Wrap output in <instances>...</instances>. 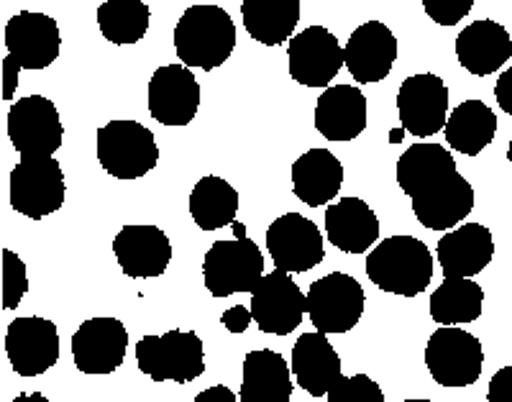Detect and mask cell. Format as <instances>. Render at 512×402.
I'll list each match as a JSON object with an SVG mask.
<instances>
[{"instance_id": "cell-1", "label": "cell", "mask_w": 512, "mask_h": 402, "mask_svg": "<svg viewBox=\"0 0 512 402\" xmlns=\"http://www.w3.org/2000/svg\"><path fill=\"white\" fill-rule=\"evenodd\" d=\"M367 277L390 295L418 298L433 280L431 251L415 236H390L369 251Z\"/></svg>"}, {"instance_id": "cell-2", "label": "cell", "mask_w": 512, "mask_h": 402, "mask_svg": "<svg viewBox=\"0 0 512 402\" xmlns=\"http://www.w3.org/2000/svg\"><path fill=\"white\" fill-rule=\"evenodd\" d=\"M236 49V26L221 6H192L175 26V52L185 67L216 70Z\"/></svg>"}, {"instance_id": "cell-3", "label": "cell", "mask_w": 512, "mask_h": 402, "mask_svg": "<svg viewBox=\"0 0 512 402\" xmlns=\"http://www.w3.org/2000/svg\"><path fill=\"white\" fill-rule=\"evenodd\" d=\"M8 57L3 62V98L11 100L21 70H47L62 49L59 26L47 13L21 11L8 18L6 34Z\"/></svg>"}, {"instance_id": "cell-4", "label": "cell", "mask_w": 512, "mask_h": 402, "mask_svg": "<svg viewBox=\"0 0 512 402\" xmlns=\"http://www.w3.org/2000/svg\"><path fill=\"white\" fill-rule=\"evenodd\" d=\"M233 241H216L203 259V280L213 298H231L236 292H254L264 277V254L246 236L241 223H233Z\"/></svg>"}, {"instance_id": "cell-5", "label": "cell", "mask_w": 512, "mask_h": 402, "mask_svg": "<svg viewBox=\"0 0 512 402\" xmlns=\"http://www.w3.org/2000/svg\"><path fill=\"white\" fill-rule=\"evenodd\" d=\"M139 369L154 382L187 385L203 377V341L195 331H167L162 336H144L136 344Z\"/></svg>"}, {"instance_id": "cell-6", "label": "cell", "mask_w": 512, "mask_h": 402, "mask_svg": "<svg viewBox=\"0 0 512 402\" xmlns=\"http://www.w3.org/2000/svg\"><path fill=\"white\" fill-rule=\"evenodd\" d=\"M98 162L116 180H139L157 167V139L139 121L105 123L98 129Z\"/></svg>"}, {"instance_id": "cell-7", "label": "cell", "mask_w": 512, "mask_h": 402, "mask_svg": "<svg viewBox=\"0 0 512 402\" xmlns=\"http://www.w3.org/2000/svg\"><path fill=\"white\" fill-rule=\"evenodd\" d=\"M67 185H64V172L54 157L21 159L11 169L8 180V198L11 208L31 221L52 216L64 205Z\"/></svg>"}, {"instance_id": "cell-8", "label": "cell", "mask_w": 512, "mask_h": 402, "mask_svg": "<svg viewBox=\"0 0 512 402\" xmlns=\"http://www.w3.org/2000/svg\"><path fill=\"white\" fill-rule=\"evenodd\" d=\"M425 364L441 387L474 385L484 367V349L474 333L456 326H441L425 346Z\"/></svg>"}, {"instance_id": "cell-9", "label": "cell", "mask_w": 512, "mask_h": 402, "mask_svg": "<svg viewBox=\"0 0 512 402\" xmlns=\"http://www.w3.org/2000/svg\"><path fill=\"white\" fill-rule=\"evenodd\" d=\"M8 139L21 159L54 157L64 139L57 105L44 95H26L11 105L6 118Z\"/></svg>"}, {"instance_id": "cell-10", "label": "cell", "mask_w": 512, "mask_h": 402, "mask_svg": "<svg viewBox=\"0 0 512 402\" xmlns=\"http://www.w3.org/2000/svg\"><path fill=\"white\" fill-rule=\"evenodd\" d=\"M367 295L359 282L344 272H333L313 282L308 290V315L315 331L333 336L349 333L364 313Z\"/></svg>"}, {"instance_id": "cell-11", "label": "cell", "mask_w": 512, "mask_h": 402, "mask_svg": "<svg viewBox=\"0 0 512 402\" xmlns=\"http://www.w3.org/2000/svg\"><path fill=\"white\" fill-rule=\"evenodd\" d=\"M251 315L256 326L272 336H287L303 323L308 313V295L295 285L290 274L282 269L264 274L262 282L251 292Z\"/></svg>"}, {"instance_id": "cell-12", "label": "cell", "mask_w": 512, "mask_h": 402, "mask_svg": "<svg viewBox=\"0 0 512 402\" xmlns=\"http://www.w3.org/2000/svg\"><path fill=\"white\" fill-rule=\"evenodd\" d=\"M290 77L305 88H328L346 65L344 47L326 26H308L287 47Z\"/></svg>"}, {"instance_id": "cell-13", "label": "cell", "mask_w": 512, "mask_h": 402, "mask_svg": "<svg viewBox=\"0 0 512 402\" xmlns=\"http://www.w3.org/2000/svg\"><path fill=\"white\" fill-rule=\"evenodd\" d=\"M267 249L277 269L287 274L310 272L326 257L318 223L300 213H285L267 228Z\"/></svg>"}, {"instance_id": "cell-14", "label": "cell", "mask_w": 512, "mask_h": 402, "mask_svg": "<svg viewBox=\"0 0 512 402\" xmlns=\"http://www.w3.org/2000/svg\"><path fill=\"white\" fill-rule=\"evenodd\" d=\"M397 113L402 129L418 139L438 134L448 121V88L433 72L408 77L397 93Z\"/></svg>"}, {"instance_id": "cell-15", "label": "cell", "mask_w": 512, "mask_h": 402, "mask_svg": "<svg viewBox=\"0 0 512 402\" xmlns=\"http://www.w3.org/2000/svg\"><path fill=\"white\" fill-rule=\"evenodd\" d=\"M410 200L415 218L428 231H451L474 210V187L456 169L418 187Z\"/></svg>"}, {"instance_id": "cell-16", "label": "cell", "mask_w": 512, "mask_h": 402, "mask_svg": "<svg viewBox=\"0 0 512 402\" xmlns=\"http://www.w3.org/2000/svg\"><path fill=\"white\" fill-rule=\"evenodd\" d=\"M6 354L18 377H39L49 372L59 359L57 326L39 315L16 318L6 333Z\"/></svg>"}, {"instance_id": "cell-17", "label": "cell", "mask_w": 512, "mask_h": 402, "mask_svg": "<svg viewBox=\"0 0 512 402\" xmlns=\"http://www.w3.org/2000/svg\"><path fill=\"white\" fill-rule=\"evenodd\" d=\"M113 254L131 280L162 277L172 262V241L162 228L149 223H128L113 239Z\"/></svg>"}, {"instance_id": "cell-18", "label": "cell", "mask_w": 512, "mask_h": 402, "mask_svg": "<svg viewBox=\"0 0 512 402\" xmlns=\"http://www.w3.org/2000/svg\"><path fill=\"white\" fill-rule=\"evenodd\" d=\"M128 351V331L116 318H90L72 336V359L82 374H113Z\"/></svg>"}, {"instance_id": "cell-19", "label": "cell", "mask_w": 512, "mask_h": 402, "mask_svg": "<svg viewBox=\"0 0 512 402\" xmlns=\"http://www.w3.org/2000/svg\"><path fill=\"white\" fill-rule=\"evenodd\" d=\"M200 108V85L190 67L164 65L149 80V113L162 126H187Z\"/></svg>"}, {"instance_id": "cell-20", "label": "cell", "mask_w": 512, "mask_h": 402, "mask_svg": "<svg viewBox=\"0 0 512 402\" xmlns=\"http://www.w3.org/2000/svg\"><path fill=\"white\" fill-rule=\"evenodd\" d=\"M346 67L361 85L379 82L390 75L397 59V39L382 21H367L354 29L344 49Z\"/></svg>"}, {"instance_id": "cell-21", "label": "cell", "mask_w": 512, "mask_h": 402, "mask_svg": "<svg viewBox=\"0 0 512 402\" xmlns=\"http://www.w3.org/2000/svg\"><path fill=\"white\" fill-rule=\"evenodd\" d=\"M292 374L297 379V387H303L308 395L323 397L333 390L341 374V356L333 349L326 333L313 331L303 333L292 346Z\"/></svg>"}, {"instance_id": "cell-22", "label": "cell", "mask_w": 512, "mask_h": 402, "mask_svg": "<svg viewBox=\"0 0 512 402\" xmlns=\"http://www.w3.org/2000/svg\"><path fill=\"white\" fill-rule=\"evenodd\" d=\"M438 264L446 277H469L482 272L495 257L492 231L482 223H461V228L441 236L436 249Z\"/></svg>"}, {"instance_id": "cell-23", "label": "cell", "mask_w": 512, "mask_h": 402, "mask_svg": "<svg viewBox=\"0 0 512 402\" xmlns=\"http://www.w3.org/2000/svg\"><path fill=\"white\" fill-rule=\"evenodd\" d=\"M456 57L466 72L487 77L502 70V65L512 57V39L505 26L482 18L456 36Z\"/></svg>"}, {"instance_id": "cell-24", "label": "cell", "mask_w": 512, "mask_h": 402, "mask_svg": "<svg viewBox=\"0 0 512 402\" xmlns=\"http://www.w3.org/2000/svg\"><path fill=\"white\" fill-rule=\"evenodd\" d=\"M326 234L344 254H367L379 241V218L361 198H341L326 208Z\"/></svg>"}, {"instance_id": "cell-25", "label": "cell", "mask_w": 512, "mask_h": 402, "mask_svg": "<svg viewBox=\"0 0 512 402\" xmlns=\"http://www.w3.org/2000/svg\"><path fill=\"white\" fill-rule=\"evenodd\" d=\"M315 129L328 141H351L367 129V98L356 85L326 88L315 105Z\"/></svg>"}, {"instance_id": "cell-26", "label": "cell", "mask_w": 512, "mask_h": 402, "mask_svg": "<svg viewBox=\"0 0 512 402\" xmlns=\"http://www.w3.org/2000/svg\"><path fill=\"white\" fill-rule=\"evenodd\" d=\"M292 369L285 356L272 349L249 351L244 359L241 379V402H290Z\"/></svg>"}, {"instance_id": "cell-27", "label": "cell", "mask_w": 512, "mask_h": 402, "mask_svg": "<svg viewBox=\"0 0 512 402\" xmlns=\"http://www.w3.org/2000/svg\"><path fill=\"white\" fill-rule=\"evenodd\" d=\"M344 185V167L328 149H310L292 164V193L310 208L331 203Z\"/></svg>"}, {"instance_id": "cell-28", "label": "cell", "mask_w": 512, "mask_h": 402, "mask_svg": "<svg viewBox=\"0 0 512 402\" xmlns=\"http://www.w3.org/2000/svg\"><path fill=\"white\" fill-rule=\"evenodd\" d=\"M443 134H446L448 146L454 152L466 154V157H477L495 139L497 116L482 100H464L459 108L451 111Z\"/></svg>"}, {"instance_id": "cell-29", "label": "cell", "mask_w": 512, "mask_h": 402, "mask_svg": "<svg viewBox=\"0 0 512 402\" xmlns=\"http://www.w3.org/2000/svg\"><path fill=\"white\" fill-rule=\"evenodd\" d=\"M241 18L251 39L264 47H280L292 39L300 21V0H244Z\"/></svg>"}, {"instance_id": "cell-30", "label": "cell", "mask_w": 512, "mask_h": 402, "mask_svg": "<svg viewBox=\"0 0 512 402\" xmlns=\"http://www.w3.org/2000/svg\"><path fill=\"white\" fill-rule=\"evenodd\" d=\"M239 213V193L223 177L208 175L195 182L190 193V216L203 231L233 226Z\"/></svg>"}, {"instance_id": "cell-31", "label": "cell", "mask_w": 512, "mask_h": 402, "mask_svg": "<svg viewBox=\"0 0 512 402\" xmlns=\"http://www.w3.org/2000/svg\"><path fill=\"white\" fill-rule=\"evenodd\" d=\"M484 290L469 277H446L431 295V318L438 326L474 323L482 315Z\"/></svg>"}, {"instance_id": "cell-32", "label": "cell", "mask_w": 512, "mask_h": 402, "mask_svg": "<svg viewBox=\"0 0 512 402\" xmlns=\"http://www.w3.org/2000/svg\"><path fill=\"white\" fill-rule=\"evenodd\" d=\"M448 172H456L454 154L443 149L441 144H428V141L410 146L397 162V182H400V190L408 198L418 187L428 185V182L448 175Z\"/></svg>"}, {"instance_id": "cell-33", "label": "cell", "mask_w": 512, "mask_h": 402, "mask_svg": "<svg viewBox=\"0 0 512 402\" xmlns=\"http://www.w3.org/2000/svg\"><path fill=\"white\" fill-rule=\"evenodd\" d=\"M149 21H152V11L144 0H105L98 8L100 34L118 47L144 39Z\"/></svg>"}, {"instance_id": "cell-34", "label": "cell", "mask_w": 512, "mask_h": 402, "mask_svg": "<svg viewBox=\"0 0 512 402\" xmlns=\"http://www.w3.org/2000/svg\"><path fill=\"white\" fill-rule=\"evenodd\" d=\"M29 292V274L16 251L3 249V308L16 310Z\"/></svg>"}, {"instance_id": "cell-35", "label": "cell", "mask_w": 512, "mask_h": 402, "mask_svg": "<svg viewBox=\"0 0 512 402\" xmlns=\"http://www.w3.org/2000/svg\"><path fill=\"white\" fill-rule=\"evenodd\" d=\"M328 402H384L382 387L367 374L341 377L328 392Z\"/></svg>"}, {"instance_id": "cell-36", "label": "cell", "mask_w": 512, "mask_h": 402, "mask_svg": "<svg viewBox=\"0 0 512 402\" xmlns=\"http://www.w3.org/2000/svg\"><path fill=\"white\" fill-rule=\"evenodd\" d=\"M423 8L433 24L456 26L461 18L469 16L474 0H423Z\"/></svg>"}, {"instance_id": "cell-37", "label": "cell", "mask_w": 512, "mask_h": 402, "mask_svg": "<svg viewBox=\"0 0 512 402\" xmlns=\"http://www.w3.org/2000/svg\"><path fill=\"white\" fill-rule=\"evenodd\" d=\"M487 402H512V364L489 379Z\"/></svg>"}, {"instance_id": "cell-38", "label": "cell", "mask_w": 512, "mask_h": 402, "mask_svg": "<svg viewBox=\"0 0 512 402\" xmlns=\"http://www.w3.org/2000/svg\"><path fill=\"white\" fill-rule=\"evenodd\" d=\"M254 315H251V308H244V305H236V308H228L226 313L221 315V323L231 333H244L246 328L251 326Z\"/></svg>"}, {"instance_id": "cell-39", "label": "cell", "mask_w": 512, "mask_h": 402, "mask_svg": "<svg viewBox=\"0 0 512 402\" xmlns=\"http://www.w3.org/2000/svg\"><path fill=\"white\" fill-rule=\"evenodd\" d=\"M495 98H497V103H500L502 111H505L507 116H512V67L510 70L502 72L500 80H497Z\"/></svg>"}, {"instance_id": "cell-40", "label": "cell", "mask_w": 512, "mask_h": 402, "mask_svg": "<svg viewBox=\"0 0 512 402\" xmlns=\"http://www.w3.org/2000/svg\"><path fill=\"white\" fill-rule=\"evenodd\" d=\"M192 402H239V400H236V392L233 390H228V387L223 385H216L200 392Z\"/></svg>"}, {"instance_id": "cell-41", "label": "cell", "mask_w": 512, "mask_h": 402, "mask_svg": "<svg viewBox=\"0 0 512 402\" xmlns=\"http://www.w3.org/2000/svg\"><path fill=\"white\" fill-rule=\"evenodd\" d=\"M11 402H52L47 395H41V392H24V395L13 397Z\"/></svg>"}, {"instance_id": "cell-42", "label": "cell", "mask_w": 512, "mask_h": 402, "mask_svg": "<svg viewBox=\"0 0 512 402\" xmlns=\"http://www.w3.org/2000/svg\"><path fill=\"white\" fill-rule=\"evenodd\" d=\"M507 159H510V164H512V141H510V149H507Z\"/></svg>"}, {"instance_id": "cell-43", "label": "cell", "mask_w": 512, "mask_h": 402, "mask_svg": "<svg viewBox=\"0 0 512 402\" xmlns=\"http://www.w3.org/2000/svg\"><path fill=\"white\" fill-rule=\"evenodd\" d=\"M405 402H433V400H405Z\"/></svg>"}]
</instances>
